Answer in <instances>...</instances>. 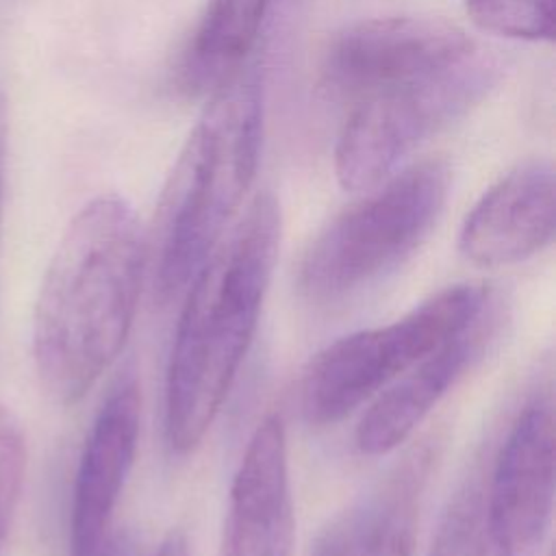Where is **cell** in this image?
Listing matches in <instances>:
<instances>
[{
	"label": "cell",
	"mask_w": 556,
	"mask_h": 556,
	"mask_svg": "<svg viewBox=\"0 0 556 556\" xmlns=\"http://www.w3.org/2000/svg\"><path fill=\"white\" fill-rule=\"evenodd\" d=\"M434 458V441L413 445L363 504L365 556H415L419 506Z\"/></svg>",
	"instance_id": "5bb4252c"
},
{
	"label": "cell",
	"mask_w": 556,
	"mask_h": 556,
	"mask_svg": "<svg viewBox=\"0 0 556 556\" xmlns=\"http://www.w3.org/2000/svg\"><path fill=\"white\" fill-rule=\"evenodd\" d=\"M154 556H189V545H187V539L182 532L178 530H172L163 543L159 545L156 554Z\"/></svg>",
	"instance_id": "ffe728a7"
},
{
	"label": "cell",
	"mask_w": 556,
	"mask_h": 556,
	"mask_svg": "<svg viewBox=\"0 0 556 556\" xmlns=\"http://www.w3.org/2000/svg\"><path fill=\"white\" fill-rule=\"evenodd\" d=\"M146 261V232L122 195H98L70 219L33 313L35 371L56 404L78 402L119 356Z\"/></svg>",
	"instance_id": "6da1fadb"
},
{
	"label": "cell",
	"mask_w": 556,
	"mask_h": 556,
	"mask_svg": "<svg viewBox=\"0 0 556 556\" xmlns=\"http://www.w3.org/2000/svg\"><path fill=\"white\" fill-rule=\"evenodd\" d=\"M465 11L484 33L521 41L554 39V0H465Z\"/></svg>",
	"instance_id": "2e32d148"
},
{
	"label": "cell",
	"mask_w": 556,
	"mask_h": 556,
	"mask_svg": "<svg viewBox=\"0 0 556 556\" xmlns=\"http://www.w3.org/2000/svg\"><path fill=\"white\" fill-rule=\"evenodd\" d=\"M293 526L285 421L269 413L232 476L219 556H291Z\"/></svg>",
	"instance_id": "30bf717a"
},
{
	"label": "cell",
	"mask_w": 556,
	"mask_h": 556,
	"mask_svg": "<svg viewBox=\"0 0 556 556\" xmlns=\"http://www.w3.org/2000/svg\"><path fill=\"white\" fill-rule=\"evenodd\" d=\"M26 471V441L17 417L0 404V556L20 502Z\"/></svg>",
	"instance_id": "e0dca14e"
},
{
	"label": "cell",
	"mask_w": 556,
	"mask_h": 556,
	"mask_svg": "<svg viewBox=\"0 0 556 556\" xmlns=\"http://www.w3.org/2000/svg\"><path fill=\"white\" fill-rule=\"evenodd\" d=\"M276 0H206L182 52L178 78L191 96H208L258 46L263 24Z\"/></svg>",
	"instance_id": "4fadbf2b"
},
{
	"label": "cell",
	"mask_w": 556,
	"mask_h": 556,
	"mask_svg": "<svg viewBox=\"0 0 556 556\" xmlns=\"http://www.w3.org/2000/svg\"><path fill=\"white\" fill-rule=\"evenodd\" d=\"M547 556H552V554H547Z\"/></svg>",
	"instance_id": "7402d4cb"
},
{
	"label": "cell",
	"mask_w": 556,
	"mask_h": 556,
	"mask_svg": "<svg viewBox=\"0 0 556 556\" xmlns=\"http://www.w3.org/2000/svg\"><path fill=\"white\" fill-rule=\"evenodd\" d=\"M556 228L554 167L528 159L497 178L465 215L460 254L478 267H506L543 252Z\"/></svg>",
	"instance_id": "8fae6325"
},
{
	"label": "cell",
	"mask_w": 556,
	"mask_h": 556,
	"mask_svg": "<svg viewBox=\"0 0 556 556\" xmlns=\"http://www.w3.org/2000/svg\"><path fill=\"white\" fill-rule=\"evenodd\" d=\"M280 239V204L256 193L185 289L163 404L165 441L176 454L193 452L222 410L254 341Z\"/></svg>",
	"instance_id": "7a4b0ae2"
},
{
	"label": "cell",
	"mask_w": 556,
	"mask_h": 556,
	"mask_svg": "<svg viewBox=\"0 0 556 556\" xmlns=\"http://www.w3.org/2000/svg\"><path fill=\"white\" fill-rule=\"evenodd\" d=\"M263 141V65L250 59L195 119L146 232V278L159 304L185 293L232 226L254 182Z\"/></svg>",
	"instance_id": "3957f363"
},
{
	"label": "cell",
	"mask_w": 556,
	"mask_h": 556,
	"mask_svg": "<svg viewBox=\"0 0 556 556\" xmlns=\"http://www.w3.org/2000/svg\"><path fill=\"white\" fill-rule=\"evenodd\" d=\"M476 43L441 17H369L339 30L321 59V85L343 102L426 78L467 56Z\"/></svg>",
	"instance_id": "52a82bcc"
},
{
	"label": "cell",
	"mask_w": 556,
	"mask_h": 556,
	"mask_svg": "<svg viewBox=\"0 0 556 556\" xmlns=\"http://www.w3.org/2000/svg\"><path fill=\"white\" fill-rule=\"evenodd\" d=\"M450 180L447 163L428 159L365 191L302 254L295 280L300 295L315 306H330L395 271L439 222Z\"/></svg>",
	"instance_id": "277c9868"
},
{
	"label": "cell",
	"mask_w": 556,
	"mask_h": 556,
	"mask_svg": "<svg viewBox=\"0 0 556 556\" xmlns=\"http://www.w3.org/2000/svg\"><path fill=\"white\" fill-rule=\"evenodd\" d=\"M500 74V61L476 46L441 72L354 102L334 148L339 185L365 193L384 182L428 137L476 106Z\"/></svg>",
	"instance_id": "8992f818"
},
{
	"label": "cell",
	"mask_w": 556,
	"mask_h": 556,
	"mask_svg": "<svg viewBox=\"0 0 556 556\" xmlns=\"http://www.w3.org/2000/svg\"><path fill=\"white\" fill-rule=\"evenodd\" d=\"M554 510V402L534 393L517 413L484 484L495 556H536Z\"/></svg>",
	"instance_id": "ba28073f"
},
{
	"label": "cell",
	"mask_w": 556,
	"mask_h": 556,
	"mask_svg": "<svg viewBox=\"0 0 556 556\" xmlns=\"http://www.w3.org/2000/svg\"><path fill=\"white\" fill-rule=\"evenodd\" d=\"M119 556H137V554H135V547L126 541V543H124V549H122V554H119Z\"/></svg>",
	"instance_id": "44dd1931"
},
{
	"label": "cell",
	"mask_w": 556,
	"mask_h": 556,
	"mask_svg": "<svg viewBox=\"0 0 556 556\" xmlns=\"http://www.w3.org/2000/svg\"><path fill=\"white\" fill-rule=\"evenodd\" d=\"M497 321L500 317L489 300L473 321L384 387L356 426V450L365 456H384L406 443L465 371L480 361L497 332Z\"/></svg>",
	"instance_id": "7c38bea8"
},
{
	"label": "cell",
	"mask_w": 556,
	"mask_h": 556,
	"mask_svg": "<svg viewBox=\"0 0 556 556\" xmlns=\"http://www.w3.org/2000/svg\"><path fill=\"white\" fill-rule=\"evenodd\" d=\"M141 393L132 374L119 376L87 432L72 489L67 556H119L124 539L113 517L135 465Z\"/></svg>",
	"instance_id": "9c48e42d"
},
{
	"label": "cell",
	"mask_w": 556,
	"mask_h": 556,
	"mask_svg": "<svg viewBox=\"0 0 556 556\" xmlns=\"http://www.w3.org/2000/svg\"><path fill=\"white\" fill-rule=\"evenodd\" d=\"M489 300L486 285H450L391 324L328 343L308 361L298 382L304 421L315 428L339 424L473 321Z\"/></svg>",
	"instance_id": "5b68a950"
},
{
	"label": "cell",
	"mask_w": 556,
	"mask_h": 556,
	"mask_svg": "<svg viewBox=\"0 0 556 556\" xmlns=\"http://www.w3.org/2000/svg\"><path fill=\"white\" fill-rule=\"evenodd\" d=\"M428 556H495L484 526V480L471 473L450 500Z\"/></svg>",
	"instance_id": "9a60e30c"
},
{
	"label": "cell",
	"mask_w": 556,
	"mask_h": 556,
	"mask_svg": "<svg viewBox=\"0 0 556 556\" xmlns=\"http://www.w3.org/2000/svg\"><path fill=\"white\" fill-rule=\"evenodd\" d=\"M308 556H365L363 504L337 515L317 534Z\"/></svg>",
	"instance_id": "ac0fdd59"
},
{
	"label": "cell",
	"mask_w": 556,
	"mask_h": 556,
	"mask_svg": "<svg viewBox=\"0 0 556 556\" xmlns=\"http://www.w3.org/2000/svg\"><path fill=\"white\" fill-rule=\"evenodd\" d=\"M7 137H9V106L7 98L0 91V224H2V204H4V172H7Z\"/></svg>",
	"instance_id": "d6986e66"
}]
</instances>
